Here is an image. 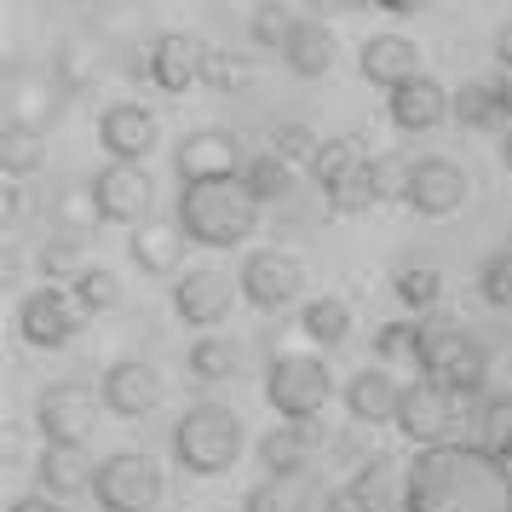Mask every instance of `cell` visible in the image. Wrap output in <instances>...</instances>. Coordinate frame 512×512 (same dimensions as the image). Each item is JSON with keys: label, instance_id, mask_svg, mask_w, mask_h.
<instances>
[{"label": "cell", "instance_id": "cell-1", "mask_svg": "<svg viewBox=\"0 0 512 512\" xmlns=\"http://www.w3.org/2000/svg\"><path fill=\"white\" fill-rule=\"evenodd\" d=\"M403 512H512V466L478 443L415 449L403 472Z\"/></svg>", "mask_w": 512, "mask_h": 512}, {"label": "cell", "instance_id": "cell-2", "mask_svg": "<svg viewBox=\"0 0 512 512\" xmlns=\"http://www.w3.org/2000/svg\"><path fill=\"white\" fill-rule=\"evenodd\" d=\"M259 213H265V202L242 179H208V185L179 190V213L173 219L185 225V236L196 248L225 254V248H242L259 231Z\"/></svg>", "mask_w": 512, "mask_h": 512}, {"label": "cell", "instance_id": "cell-3", "mask_svg": "<svg viewBox=\"0 0 512 512\" xmlns=\"http://www.w3.org/2000/svg\"><path fill=\"white\" fill-rule=\"evenodd\" d=\"M242 449H248V432L231 403H190L173 420V461L190 478H225L242 461Z\"/></svg>", "mask_w": 512, "mask_h": 512}, {"label": "cell", "instance_id": "cell-4", "mask_svg": "<svg viewBox=\"0 0 512 512\" xmlns=\"http://www.w3.org/2000/svg\"><path fill=\"white\" fill-rule=\"evenodd\" d=\"M420 380L443 386L449 397H489V351L449 317H420Z\"/></svg>", "mask_w": 512, "mask_h": 512}, {"label": "cell", "instance_id": "cell-5", "mask_svg": "<svg viewBox=\"0 0 512 512\" xmlns=\"http://www.w3.org/2000/svg\"><path fill=\"white\" fill-rule=\"evenodd\" d=\"M265 403L277 420H317L334 403V374L317 351H282L265 369Z\"/></svg>", "mask_w": 512, "mask_h": 512}, {"label": "cell", "instance_id": "cell-6", "mask_svg": "<svg viewBox=\"0 0 512 512\" xmlns=\"http://www.w3.org/2000/svg\"><path fill=\"white\" fill-rule=\"evenodd\" d=\"M162 461L144 455V449H116L98 461V478H93V501L98 512H156L162 507Z\"/></svg>", "mask_w": 512, "mask_h": 512}, {"label": "cell", "instance_id": "cell-7", "mask_svg": "<svg viewBox=\"0 0 512 512\" xmlns=\"http://www.w3.org/2000/svg\"><path fill=\"white\" fill-rule=\"evenodd\" d=\"M98 415H110V409H104V392H93L87 380H58V386H47L35 397V432H41V443H87Z\"/></svg>", "mask_w": 512, "mask_h": 512}, {"label": "cell", "instance_id": "cell-8", "mask_svg": "<svg viewBox=\"0 0 512 512\" xmlns=\"http://www.w3.org/2000/svg\"><path fill=\"white\" fill-rule=\"evenodd\" d=\"M236 288H242V300L254 311L277 317V311H288L305 294V259L288 254V248H254L242 259V271H236Z\"/></svg>", "mask_w": 512, "mask_h": 512}, {"label": "cell", "instance_id": "cell-9", "mask_svg": "<svg viewBox=\"0 0 512 512\" xmlns=\"http://www.w3.org/2000/svg\"><path fill=\"white\" fill-rule=\"evenodd\" d=\"M81 323H87V311H81L75 294L58 288V282L29 288L24 300H18V340H24L29 351H64L75 334H81Z\"/></svg>", "mask_w": 512, "mask_h": 512}, {"label": "cell", "instance_id": "cell-10", "mask_svg": "<svg viewBox=\"0 0 512 512\" xmlns=\"http://www.w3.org/2000/svg\"><path fill=\"white\" fill-rule=\"evenodd\" d=\"M455 426H461V397H449L432 380H415L403 386V409H397V432L415 443V449H438V443H455Z\"/></svg>", "mask_w": 512, "mask_h": 512}, {"label": "cell", "instance_id": "cell-11", "mask_svg": "<svg viewBox=\"0 0 512 512\" xmlns=\"http://www.w3.org/2000/svg\"><path fill=\"white\" fill-rule=\"evenodd\" d=\"M466 202H472V179H466V167L449 162V156H420L403 208L420 213V219H449V213H461Z\"/></svg>", "mask_w": 512, "mask_h": 512}, {"label": "cell", "instance_id": "cell-12", "mask_svg": "<svg viewBox=\"0 0 512 512\" xmlns=\"http://www.w3.org/2000/svg\"><path fill=\"white\" fill-rule=\"evenodd\" d=\"M98 392H104V409L121 420H144L162 409L167 397V380L156 363H139V357H121V363H110L104 369V380H98Z\"/></svg>", "mask_w": 512, "mask_h": 512}, {"label": "cell", "instance_id": "cell-13", "mask_svg": "<svg viewBox=\"0 0 512 512\" xmlns=\"http://www.w3.org/2000/svg\"><path fill=\"white\" fill-rule=\"evenodd\" d=\"M242 144L236 133L225 127H196L185 133L179 144V156H173V173H179V185H208V179H242Z\"/></svg>", "mask_w": 512, "mask_h": 512}, {"label": "cell", "instance_id": "cell-14", "mask_svg": "<svg viewBox=\"0 0 512 512\" xmlns=\"http://www.w3.org/2000/svg\"><path fill=\"white\" fill-rule=\"evenodd\" d=\"M150 173L144 162H104L93 173V202L104 213V225H144L150 213Z\"/></svg>", "mask_w": 512, "mask_h": 512}, {"label": "cell", "instance_id": "cell-15", "mask_svg": "<svg viewBox=\"0 0 512 512\" xmlns=\"http://www.w3.org/2000/svg\"><path fill=\"white\" fill-rule=\"evenodd\" d=\"M202 70H208V41H196L185 29L156 35L150 52H144V75H150L162 93H190V87H202Z\"/></svg>", "mask_w": 512, "mask_h": 512}, {"label": "cell", "instance_id": "cell-16", "mask_svg": "<svg viewBox=\"0 0 512 512\" xmlns=\"http://www.w3.org/2000/svg\"><path fill=\"white\" fill-rule=\"evenodd\" d=\"M98 144H104L110 162H144V156H156V144H162V121H156V110L121 98V104H110V110L98 116Z\"/></svg>", "mask_w": 512, "mask_h": 512}, {"label": "cell", "instance_id": "cell-17", "mask_svg": "<svg viewBox=\"0 0 512 512\" xmlns=\"http://www.w3.org/2000/svg\"><path fill=\"white\" fill-rule=\"evenodd\" d=\"M323 443H328L323 420H277V426L254 443V455H259V466H265V478H300Z\"/></svg>", "mask_w": 512, "mask_h": 512}, {"label": "cell", "instance_id": "cell-18", "mask_svg": "<svg viewBox=\"0 0 512 512\" xmlns=\"http://www.w3.org/2000/svg\"><path fill=\"white\" fill-rule=\"evenodd\" d=\"M346 415L357 426H397V409H403V380H397L386 363H369L346 380Z\"/></svg>", "mask_w": 512, "mask_h": 512}, {"label": "cell", "instance_id": "cell-19", "mask_svg": "<svg viewBox=\"0 0 512 512\" xmlns=\"http://www.w3.org/2000/svg\"><path fill=\"white\" fill-rule=\"evenodd\" d=\"M64 81H58V70H12V81H6V121H18V127H35V133H47L52 121H58V110H64Z\"/></svg>", "mask_w": 512, "mask_h": 512}, {"label": "cell", "instance_id": "cell-20", "mask_svg": "<svg viewBox=\"0 0 512 512\" xmlns=\"http://www.w3.org/2000/svg\"><path fill=\"white\" fill-rule=\"evenodd\" d=\"M236 294H242V288H236L231 277H219V271H185V277L173 282V311H179L190 328H219L231 317Z\"/></svg>", "mask_w": 512, "mask_h": 512}, {"label": "cell", "instance_id": "cell-21", "mask_svg": "<svg viewBox=\"0 0 512 512\" xmlns=\"http://www.w3.org/2000/svg\"><path fill=\"white\" fill-rule=\"evenodd\" d=\"M386 116H392L397 133H432V127H443V121L455 116V93H443L432 75H415V81H403L392 98H386Z\"/></svg>", "mask_w": 512, "mask_h": 512}, {"label": "cell", "instance_id": "cell-22", "mask_svg": "<svg viewBox=\"0 0 512 512\" xmlns=\"http://www.w3.org/2000/svg\"><path fill=\"white\" fill-rule=\"evenodd\" d=\"M357 75L369 81V87H386V93H397L403 81H415L420 70V47L409 41V35H369L363 47H357Z\"/></svg>", "mask_w": 512, "mask_h": 512}, {"label": "cell", "instance_id": "cell-23", "mask_svg": "<svg viewBox=\"0 0 512 512\" xmlns=\"http://www.w3.org/2000/svg\"><path fill=\"white\" fill-rule=\"evenodd\" d=\"M185 225L179 219H144L133 225V242H127V254L139 265L144 277H179V265H185Z\"/></svg>", "mask_w": 512, "mask_h": 512}, {"label": "cell", "instance_id": "cell-24", "mask_svg": "<svg viewBox=\"0 0 512 512\" xmlns=\"http://www.w3.org/2000/svg\"><path fill=\"white\" fill-rule=\"evenodd\" d=\"M35 478L47 495H81V489H93L98 466L87 461V443H41Z\"/></svg>", "mask_w": 512, "mask_h": 512}, {"label": "cell", "instance_id": "cell-25", "mask_svg": "<svg viewBox=\"0 0 512 512\" xmlns=\"http://www.w3.org/2000/svg\"><path fill=\"white\" fill-rule=\"evenodd\" d=\"M282 64L300 75V81H323L334 70V35H328L323 18H300V29L288 35V47H282Z\"/></svg>", "mask_w": 512, "mask_h": 512}, {"label": "cell", "instance_id": "cell-26", "mask_svg": "<svg viewBox=\"0 0 512 512\" xmlns=\"http://www.w3.org/2000/svg\"><path fill=\"white\" fill-rule=\"evenodd\" d=\"M300 334L311 340V346H346L351 340V305L340 300V294H323V300H305L300 305Z\"/></svg>", "mask_w": 512, "mask_h": 512}, {"label": "cell", "instance_id": "cell-27", "mask_svg": "<svg viewBox=\"0 0 512 512\" xmlns=\"http://www.w3.org/2000/svg\"><path fill=\"white\" fill-rule=\"evenodd\" d=\"M472 432H478V449H489L495 461L512 466V392H489L478 403V420H472Z\"/></svg>", "mask_w": 512, "mask_h": 512}, {"label": "cell", "instance_id": "cell-28", "mask_svg": "<svg viewBox=\"0 0 512 512\" xmlns=\"http://www.w3.org/2000/svg\"><path fill=\"white\" fill-rule=\"evenodd\" d=\"M369 162V150H363V139L357 133H340V139H323V150H317V162H311V185L323 190H334L346 173H357V167Z\"/></svg>", "mask_w": 512, "mask_h": 512}, {"label": "cell", "instance_id": "cell-29", "mask_svg": "<svg viewBox=\"0 0 512 512\" xmlns=\"http://www.w3.org/2000/svg\"><path fill=\"white\" fill-rule=\"evenodd\" d=\"M41 162H47L41 133H35V127H18V121H6V127H0V173H6V179H29Z\"/></svg>", "mask_w": 512, "mask_h": 512}, {"label": "cell", "instance_id": "cell-30", "mask_svg": "<svg viewBox=\"0 0 512 512\" xmlns=\"http://www.w3.org/2000/svg\"><path fill=\"white\" fill-rule=\"evenodd\" d=\"M236 369H242V351H236V340H225V334H202V340L190 346V374H196L202 386L236 380Z\"/></svg>", "mask_w": 512, "mask_h": 512}, {"label": "cell", "instance_id": "cell-31", "mask_svg": "<svg viewBox=\"0 0 512 512\" xmlns=\"http://www.w3.org/2000/svg\"><path fill=\"white\" fill-rule=\"evenodd\" d=\"M294 29H300V18H294V6H282V0H259L254 12H248V41L265 47V52H282Z\"/></svg>", "mask_w": 512, "mask_h": 512}, {"label": "cell", "instance_id": "cell-32", "mask_svg": "<svg viewBox=\"0 0 512 512\" xmlns=\"http://www.w3.org/2000/svg\"><path fill=\"white\" fill-rule=\"evenodd\" d=\"M392 288H397V300L409 305L415 317H432V311L443 305V277L432 271V265H403Z\"/></svg>", "mask_w": 512, "mask_h": 512}, {"label": "cell", "instance_id": "cell-33", "mask_svg": "<svg viewBox=\"0 0 512 512\" xmlns=\"http://www.w3.org/2000/svg\"><path fill=\"white\" fill-rule=\"evenodd\" d=\"M369 162H374V156H369ZM369 162L357 167V173H346V179H340V185H334V190L323 196V202H328V213H340V219H357V213L380 208V190H374Z\"/></svg>", "mask_w": 512, "mask_h": 512}, {"label": "cell", "instance_id": "cell-34", "mask_svg": "<svg viewBox=\"0 0 512 512\" xmlns=\"http://www.w3.org/2000/svg\"><path fill=\"white\" fill-rule=\"evenodd\" d=\"M70 294H75V305H81L87 317H104V311H116L121 305V277L116 271H104V265H87V271L70 282Z\"/></svg>", "mask_w": 512, "mask_h": 512}, {"label": "cell", "instance_id": "cell-35", "mask_svg": "<svg viewBox=\"0 0 512 512\" xmlns=\"http://www.w3.org/2000/svg\"><path fill=\"white\" fill-rule=\"evenodd\" d=\"M317 150H323V133L317 127H305V121H277L271 127V156H282L288 167H311Z\"/></svg>", "mask_w": 512, "mask_h": 512}, {"label": "cell", "instance_id": "cell-36", "mask_svg": "<svg viewBox=\"0 0 512 512\" xmlns=\"http://www.w3.org/2000/svg\"><path fill=\"white\" fill-rule=\"evenodd\" d=\"M242 185L254 190L259 202H282V196L294 190V167L282 162V156H271V150H265V156H254V162L242 167Z\"/></svg>", "mask_w": 512, "mask_h": 512}, {"label": "cell", "instance_id": "cell-37", "mask_svg": "<svg viewBox=\"0 0 512 512\" xmlns=\"http://www.w3.org/2000/svg\"><path fill=\"white\" fill-rule=\"evenodd\" d=\"M455 121L472 127V133H489V127H501V104H495V87L489 81H466L461 93H455Z\"/></svg>", "mask_w": 512, "mask_h": 512}, {"label": "cell", "instance_id": "cell-38", "mask_svg": "<svg viewBox=\"0 0 512 512\" xmlns=\"http://www.w3.org/2000/svg\"><path fill=\"white\" fill-rule=\"evenodd\" d=\"M242 512H305L300 478H259V484L242 495Z\"/></svg>", "mask_w": 512, "mask_h": 512}, {"label": "cell", "instance_id": "cell-39", "mask_svg": "<svg viewBox=\"0 0 512 512\" xmlns=\"http://www.w3.org/2000/svg\"><path fill=\"white\" fill-rule=\"evenodd\" d=\"M374 351H380V363H386V369H392V363L420 369V317H415V323H380Z\"/></svg>", "mask_w": 512, "mask_h": 512}, {"label": "cell", "instance_id": "cell-40", "mask_svg": "<svg viewBox=\"0 0 512 512\" xmlns=\"http://www.w3.org/2000/svg\"><path fill=\"white\" fill-rule=\"evenodd\" d=\"M478 294H484L489 311H512V248H495L478 265Z\"/></svg>", "mask_w": 512, "mask_h": 512}, {"label": "cell", "instance_id": "cell-41", "mask_svg": "<svg viewBox=\"0 0 512 512\" xmlns=\"http://www.w3.org/2000/svg\"><path fill=\"white\" fill-rule=\"evenodd\" d=\"M52 213H58V231H64V236H87V231L98 225V219H104V213H98V202H93V185L64 190Z\"/></svg>", "mask_w": 512, "mask_h": 512}, {"label": "cell", "instance_id": "cell-42", "mask_svg": "<svg viewBox=\"0 0 512 512\" xmlns=\"http://www.w3.org/2000/svg\"><path fill=\"white\" fill-rule=\"evenodd\" d=\"M81 271H87L81 265V236H58V242L41 248V277L47 282H75Z\"/></svg>", "mask_w": 512, "mask_h": 512}, {"label": "cell", "instance_id": "cell-43", "mask_svg": "<svg viewBox=\"0 0 512 512\" xmlns=\"http://www.w3.org/2000/svg\"><path fill=\"white\" fill-rule=\"evenodd\" d=\"M248 81H254V70H248L242 58H231V52H213V47H208V70H202V87H213V93L231 98V93H242Z\"/></svg>", "mask_w": 512, "mask_h": 512}, {"label": "cell", "instance_id": "cell-44", "mask_svg": "<svg viewBox=\"0 0 512 512\" xmlns=\"http://www.w3.org/2000/svg\"><path fill=\"white\" fill-rule=\"evenodd\" d=\"M369 173H374V190H380V202H409V179H415V162H403V156H374Z\"/></svg>", "mask_w": 512, "mask_h": 512}, {"label": "cell", "instance_id": "cell-45", "mask_svg": "<svg viewBox=\"0 0 512 512\" xmlns=\"http://www.w3.org/2000/svg\"><path fill=\"white\" fill-rule=\"evenodd\" d=\"M374 12H386V18H420L432 0H369Z\"/></svg>", "mask_w": 512, "mask_h": 512}, {"label": "cell", "instance_id": "cell-46", "mask_svg": "<svg viewBox=\"0 0 512 512\" xmlns=\"http://www.w3.org/2000/svg\"><path fill=\"white\" fill-rule=\"evenodd\" d=\"M6 512H58V495H47V489H35V495H18Z\"/></svg>", "mask_w": 512, "mask_h": 512}, {"label": "cell", "instance_id": "cell-47", "mask_svg": "<svg viewBox=\"0 0 512 512\" xmlns=\"http://www.w3.org/2000/svg\"><path fill=\"white\" fill-rule=\"evenodd\" d=\"M489 87H495V104H501V121L512 127V70H501L495 81H489Z\"/></svg>", "mask_w": 512, "mask_h": 512}, {"label": "cell", "instance_id": "cell-48", "mask_svg": "<svg viewBox=\"0 0 512 512\" xmlns=\"http://www.w3.org/2000/svg\"><path fill=\"white\" fill-rule=\"evenodd\" d=\"M311 6V18H340V12H357L363 0H305Z\"/></svg>", "mask_w": 512, "mask_h": 512}, {"label": "cell", "instance_id": "cell-49", "mask_svg": "<svg viewBox=\"0 0 512 512\" xmlns=\"http://www.w3.org/2000/svg\"><path fill=\"white\" fill-rule=\"evenodd\" d=\"M495 64H501V70H512V18L495 29Z\"/></svg>", "mask_w": 512, "mask_h": 512}, {"label": "cell", "instance_id": "cell-50", "mask_svg": "<svg viewBox=\"0 0 512 512\" xmlns=\"http://www.w3.org/2000/svg\"><path fill=\"white\" fill-rule=\"evenodd\" d=\"M24 213V190H18V179H12V190H6V225Z\"/></svg>", "mask_w": 512, "mask_h": 512}, {"label": "cell", "instance_id": "cell-51", "mask_svg": "<svg viewBox=\"0 0 512 512\" xmlns=\"http://www.w3.org/2000/svg\"><path fill=\"white\" fill-rule=\"evenodd\" d=\"M501 167L512 173V127H507V139H501Z\"/></svg>", "mask_w": 512, "mask_h": 512}]
</instances>
